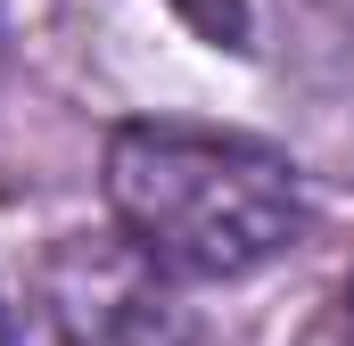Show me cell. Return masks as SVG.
Wrapping results in <instances>:
<instances>
[{
    "instance_id": "cell-1",
    "label": "cell",
    "mask_w": 354,
    "mask_h": 346,
    "mask_svg": "<svg viewBox=\"0 0 354 346\" xmlns=\"http://www.w3.org/2000/svg\"><path fill=\"white\" fill-rule=\"evenodd\" d=\"M107 215L174 280H239L305 231V190L264 140L140 116L107 140Z\"/></svg>"
},
{
    "instance_id": "cell-2",
    "label": "cell",
    "mask_w": 354,
    "mask_h": 346,
    "mask_svg": "<svg viewBox=\"0 0 354 346\" xmlns=\"http://www.w3.org/2000/svg\"><path fill=\"white\" fill-rule=\"evenodd\" d=\"M17 25L41 33L58 66L83 75H132V42H198L214 66L264 58V0H8Z\"/></svg>"
},
{
    "instance_id": "cell-3",
    "label": "cell",
    "mask_w": 354,
    "mask_h": 346,
    "mask_svg": "<svg viewBox=\"0 0 354 346\" xmlns=\"http://www.w3.org/2000/svg\"><path fill=\"white\" fill-rule=\"evenodd\" d=\"M346 346H354V280H346Z\"/></svg>"
},
{
    "instance_id": "cell-4",
    "label": "cell",
    "mask_w": 354,
    "mask_h": 346,
    "mask_svg": "<svg viewBox=\"0 0 354 346\" xmlns=\"http://www.w3.org/2000/svg\"><path fill=\"white\" fill-rule=\"evenodd\" d=\"M0 338H8V313H0Z\"/></svg>"
}]
</instances>
